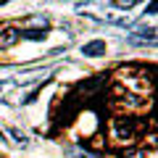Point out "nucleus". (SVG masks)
I'll list each match as a JSON object with an SVG mask.
<instances>
[{"label":"nucleus","instance_id":"f257e3e1","mask_svg":"<svg viewBox=\"0 0 158 158\" xmlns=\"http://www.w3.org/2000/svg\"><path fill=\"white\" fill-rule=\"evenodd\" d=\"M111 135H113V140L129 142V140H135L137 127H135L132 118H113V121H111Z\"/></svg>","mask_w":158,"mask_h":158},{"label":"nucleus","instance_id":"f03ea898","mask_svg":"<svg viewBox=\"0 0 158 158\" xmlns=\"http://www.w3.org/2000/svg\"><path fill=\"white\" fill-rule=\"evenodd\" d=\"M106 53V45H103V40H92L87 45H82V56L85 58H100Z\"/></svg>","mask_w":158,"mask_h":158},{"label":"nucleus","instance_id":"7ed1b4c3","mask_svg":"<svg viewBox=\"0 0 158 158\" xmlns=\"http://www.w3.org/2000/svg\"><path fill=\"white\" fill-rule=\"evenodd\" d=\"M16 40H19V29H16V27L0 32V50H8L11 45H16Z\"/></svg>","mask_w":158,"mask_h":158},{"label":"nucleus","instance_id":"20e7f679","mask_svg":"<svg viewBox=\"0 0 158 158\" xmlns=\"http://www.w3.org/2000/svg\"><path fill=\"white\" fill-rule=\"evenodd\" d=\"M19 37H24V40H32V42H42V40L48 37V32H42V29H19Z\"/></svg>","mask_w":158,"mask_h":158},{"label":"nucleus","instance_id":"39448f33","mask_svg":"<svg viewBox=\"0 0 158 158\" xmlns=\"http://www.w3.org/2000/svg\"><path fill=\"white\" fill-rule=\"evenodd\" d=\"M142 34H132V40H129V42H132V45H142ZM145 42H148V45H153V42H156V29H145Z\"/></svg>","mask_w":158,"mask_h":158},{"label":"nucleus","instance_id":"423d86ee","mask_svg":"<svg viewBox=\"0 0 158 158\" xmlns=\"http://www.w3.org/2000/svg\"><path fill=\"white\" fill-rule=\"evenodd\" d=\"M8 135H11L13 140H16V145H19V148H27V145H29V140H27V135H24V132H19L16 127H11V129H8Z\"/></svg>","mask_w":158,"mask_h":158},{"label":"nucleus","instance_id":"0eeeda50","mask_svg":"<svg viewBox=\"0 0 158 158\" xmlns=\"http://www.w3.org/2000/svg\"><path fill=\"white\" fill-rule=\"evenodd\" d=\"M0 90H3V85H0Z\"/></svg>","mask_w":158,"mask_h":158}]
</instances>
